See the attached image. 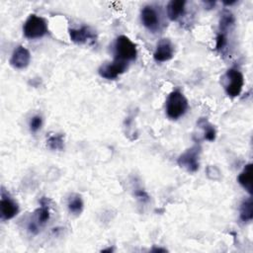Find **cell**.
Returning a JSON list of instances; mask_svg holds the SVG:
<instances>
[{
    "label": "cell",
    "mask_w": 253,
    "mask_h": 253,
    "mask_svg": "<svg viewBox=\"0 0 253 253\" xmlns=\"http://www.w3.org/2000/svg\"><path fill=\"white\" fill-rule=\"evenodd\" d=\"M174 46L170 40L161 39L156 46V49L153 53V57L157 62H164L173 57Z\"/></svg>",
    "instance_id": "cell-10"
},
{
    "label": "cell",
    "mask_w": 253,
    "mask_h": 253,
    "mask_svg": "<svg viewBox=\"0 0 253 253\" xmlns=\"http://www.w3.org/2000/svg\"><path fill=\"white\" fill-rule=\"evenodd\" d=\"M205 4L208 5V9H211L212 6H214V2H212V1H207V2H205Z\"/></svg>",
    "instance_id": "cell-23"
},
{
    "label": "cell",
    "mask_w": 253,
    "mask_h": 253,
    "mask_svg": "<svg viewBox=\"0 0 253 253\" xmlns=\"http://www.w3.org/2000/svg\"><path fill=\"white\" fill-rule=\"evenodd\" d=\"M46 145L51 150H62L64 148V136L62 133H54L49 135Z\"/></svg>",
    "instance_id": "cell-17"
},
{
    "label": "cell",
    "mask_w": 253,
    "mask_h": 253,
    "mask_svg": "<svg viewBox=\"0 0 253 253\" xmlns=\"http://www.w3.org/2000/svg\"><path fill=\"white\" fill-rule=\"evenodd\" d=\"M151 251L152 252H165L166 249H164V248H153Z\"/></svg>",
    "instance_id": "cell-24"
},
{
    "label": "cell",
    "mask_w": 253,
    "mask_h": 253,
    "mask_svg": "<svg viewBox=\"0 0 253 253\" xmlns=\"http://www.w3.org/2000/svg\"><path fill=\"white\" fill-rule=\"evenodd\" d=\"M136 54L135 44L126 36L117 38L115 42V58L127 62L135 59Z\"/></svg>",
    "instance_id": "cell-3"
},
{
    "label": "cell",
    "mask_w": 253,
    "mask_h": 253,
    "mask_svg": "<svg viewBox=\"0 0 253 253\" xmlns=\"http://www.w3.org/2000/svg\"><path fill=\"white\" fill-rule=\"evenodd\" d=\"M238 183L251 195L252 194V163H248L237 177Z\"/></svg>",
    "instance_id": "cell-14"
},
{
    "label": "cell",
    "mask_w": 253,
    "mask_h": 253,
    "mask_svg": "<svg viewBox=\"0 0 253 253\" xmlns=\"http://www.w3.org/2000/svg\"><path fill=\"white\" fill-rule=\"evenodd\" d=\"M240 219L243 222H249L253 218V202L252 199L249 198L244 200L240 207Z\"/></svg>",
    "instance_id": "cell-16"
},
{
    "label": "cell",
    "mask_w": 253,
    "mask_h": 253,
    "mask_svg": "<svg viewBox=\"0 0 253 253\" xmlns=\"http://www.w3.org/2000/svg\"><path fill=\"white\" fill-rule=\"evenodd\" d=\"M198 124L205 130V139H207L209 141H213L215 139V135H216L214 127L211 124H209L206 120H204V119H201Z\"/></svg>",
    "instance_id": "cell-19"
},
{
    "label": "cell",
    "mask_w": 253,
    "mask_h": 253,
    "mask_svg": "<svg viewBox=\"0 0 253 253\" xmlns=\"http://www.w3.org/2000/svg\"><path fill=\"white\" fill-rule=\"evenodd\" d=\"M42 125V119L41 116H34L30 121V129L33 132L38 131Z\"/></svg>",
    "instance_id": "cell-20"
},
{
    "label": "cell",
    "mask_w": 253,
    "mask_h": 253,
    "mask_svg": "<svg viewBox=\"0 0 253 253\" xmlns=\"http://www.w3.org/2000/svg\"><path fill=\"white\" fill-rule=\"evenodd\" d=\"M233 23H234V17L232 15V13L227 10L223 11L221 14V17H220V21H219L220 33L223 34V32H225L231 25H233Z\"/></svg>",
    "instance_id": "cell-18"
},
{
    "label": "cell",
    "mask_w": 253,
    "mask_h": 253,
    "mask_svg": "<svg viewBox=\"0 0 253 253\" xmlns=\"http://www.w3.org/2000/svg\"><path fill=\"white\" fill-rule=\"evenodd\" d=\"M31 61V53L30 51L23 45L17 46L10 58V64L17 69L26 68Z\"/></svg>",
    "instance_id": "cell-9"
},
{
    "label": "cell",
    "mask_w": 253,
    "mask_h": 253,
    "mask_svg": "<svg viewBox=\"0 0 253 253\" xmlns=\"http://www.w3.org/2000/svg\"><path fill=\"white\" fill-rule=\"evenodd\" d=\"M127 68V62L115 58L112 62L102 64L98 70L101 77L105 79H116Z\"/></svg>",
    "instance_id": "cell-6"
},
{
    "label": "cell",
    "mask_w": 253,
    "mask_h": 253,
    "mask_svg": "<svg viewBox=\"0 0 253 253\" xmlns=\"http://www.w3.org/2000/svg\"><path fill=\"white\" fill-rule=\"evenodd\" d=\"M200 153H201V148L198 145H195L187 149L178 158L179 166L184 168L188 172H192V173L196 172L200 166V162H199Z\"/></svg>",
    "instance_id": "cell-5"
},
{
    "label": "cell",
    "mask_w": 253,
    "mask_h": 253,
    "mask_svg": "<svg viewBox=\"0 0 253 253\" xmlns=\"http://www.w3.org/2000/svg\"><path fill=\"white\" fill-rule=\"evenodd\" d=\"M135 196H136L140 201H142V202H146V201H148V199H149L148 195H147L144 191H142V190L137 191V192L135 193Z\"/></svg>",
    "instance_id": "cell-22"
},
{
    "label": "cell",
    "mask_w": 253,
    "mask_h": 253,
    "mask_svg": "<svg viewBox=\"0 0 253 253\" xmlns=\"http://www.w3.org/2000/svg\"><path fill=\"white\" fill-rule=\"evenodd\" d=\"M23 32L28 39H39L47 33V24L43 18L32 14L25 22Z\"/></svg>",
    "instance_id": "cell-2"
},
{
    "label": "cell",
    "mask_w": 253,
    "mask_h": 253,
    "mask_svg": "<svg viewBox=\"0 0 253 253\" xmlns=\"http://www.w3.org/2000/svg\"><path fill=\"white\" fill-rule=\"evenodd\" d=\"M49 219V207L47 204V199L42 198L41 200V207L35 211V219L31 220L38 226L45 224Z\"/></svg>",
    "instance_id": "cell-13"
},
{
    "label": "cell",
    "mask_w": 253,
    "mask_h": 253,
    "mask_svg": "<svg viewBox=\"0 0 253 253\" xmlns=\"http://www.w3.org/2000/svg\"><path fill=\"white\" fill-rule=\"evenodd\" d=\"M244 85L242 73L234 68H230L224 75V89L228 96L237 97L240 95Z\"/></svg>",
    "instance_id": "cell-4"
},
{
    "label": "cell",
    "mask_w": 253,
    "mask_h": 253,
    "mask_svg": "<svg viewBox=\"0 0 253 253\" xmlns=\"http://www.w3.org/2000/svg\"><path fill=\"white\" fill-rule=\"evenodd\" d=\"M140 19L142 25L150 32L155 33L159 27V16L154 7L147 5L144 6L140 13Z\"/></svg>",
    "instance_id": "cell-8"
},
{
    "label": "cell",
    "mask_w": 253,
    "mask_h": 253,
    "mask_svg": "<svg viewBox=\"0 0 253 253\" xmlns=\"http://www.w3.org/2000/svg\"><path fill=\"white\" fill-rule=\"evenodd\" d=\"M236 1L234 0V1H231V2H223V4L224 5H232V4H234Z\"/></svg>",
    "instance_id": "cell-25"
},
{
    "label": "cell",
    "mask_w": 253,
    "mask_h": 253,
    "mask_svg": "<svg viewBox=\"0 0 253 253\" xmlns=\"http://www.w3.org/2000/svg\"><path fill=\"white\" fill-rule=\"evenodd\" d=\"M185 0H171L166 7L167 16L171 21L178 20L185 11Z\"/></svg>",
    "instance_id": "cell-12"
},
{
    "label": "cell",
    "mask_w": 253,
    "mask_h": 253,
    "mask_svg": "<svg viewBox=\"0 0 253 253\" xmlns=\"http://www.w3.org/2000/svg\"><path fill=\"white\" fill-rule=\"evenodd\" d=\"M68 33L70 40L78 44L94 42L96 41V35L94 31L87 26H83L79 29H69Z\"/></svg>",
    "instance_id": "cell-7"
},
{
    "label": "cell",
    "mask_w": 253,
    "mask_h": 253,
    "mask_svg": "<svg viewBox=\"0 0 253 253\" xmlns=\"http://www.w3.org/2000/svg\"><path fill=\"white\" fill-rule=\"evenodd\" d=\"M166 114L171 120H177L188 110V101L180 91L176 90L169 94L166 100Z\"/></svg>",
    "instance_id": "cell-1"
},
{
    "label": "cell",
    "mask_w": 253,
    "mask_h": 253,
    "mask_svg": "<svg viewBox=\"0 0 253 253\" xmlns=\"http://www.w3.org/2000/svg\"><path fill=\"white\" fill-rule=\"evenodd\" d=\"M0 209H1V217L5 220L13 218L19 211L18 205L8 195H5L4 191H2V194H1Z\"/></svg>",
    "instance_id": "cell-11"
},
{
    "label": "cell",
    "mask_w": 253,
    "mask_h": 253,
    "mask_svg": "<svg viewBox=\"0 0 253 253\" xmlns=\"http://www.w3.org/2000/svg\"><path fill=\"white\" fill-rule=\"evenodd\" d=\"M226 45V37L224 34L219 33L216 37V43H215V48L217 50L222 49Z\"/></svg>",
    "instance_id": "cell-21"
},
{
    "label": "cell",
    "mask_w": 253,
    "mask_h": 253,
    "mask_svg": "<svg viewBox=\"0 0 253 253\" xmlns=\"http://www.w3.org/2000/svg\"><path fill=\"white\" fill-rule=\"evenodd\" d=\"M84 204L83 201L78 194H72L67 201V208L69 212L73 214H80L82 210H83Z\"/></svg>",
    "instance_id": "cell-15"
}]
</instances>
